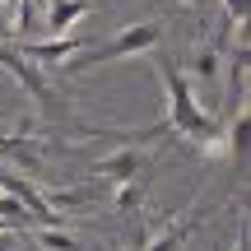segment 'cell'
I'll return each instance as SVG.
<instances>
[{
	"mask_svg": "<svg viewBox=\"0 0 251 251\" xmlns=\"http://www.w3.org/2000/svg\"><path fill=\"white\" fill-rule=\"evenodd\" d=\"M168 89H172V126L186 135H214V126H209V117L196 107V98H191V89L181 84L177 65H168Z\"/></svg>",
	"mask_w": 251,
	"mask_h": 251,
	"instance_id": "6da1fadb",
	"label": "cell"
},
{
	"mask_svg": "<svg viewBox=\"0 0 251 251\" xmlns=\"http://www.w3.org/2000/svg\"><path fill=\"white\" fill-rule=\"evenodd\" d=\"M158 42V28H135V33H121L112 47H102L98 61H112V56H126V51H144V47Z\"/></svg>",
	"mask_w": 251,
	"mask_h": 251,
	"instance_id": "7a4b0ae2",
	"label": "cell"
},
{
	"mask_svg": "<svg viewBox=\"0 0 251 251\" xmlns=\"http://www.w3.org/2000/svg\"><path fill=\"white\" fill-rule=\"evenodd\" d=\"M84 9H89L84 0H65V5H51V28H56V33H65V28H70V19H79Z\"/></svg>",
	"mask_w": 251,
	"mask_h": 251,
	"instance_id": "3957f363",
	"label": "cell"
},
{
	"mask_svg": "<svg viewBox=\"0 0 251 251\" xmlns=\"http://www.w3.org/2000/svg\"><path fill=\"white\" fill-rule=\"evenodd\" d=\"M75 47H79V42H47V47H28V51H33L37 61H65Z\"/></svg>",
	"mask_w": 251,
	"mask_h": 251,
	"instance_id": "277c9868",
	"label": "cell"
}]
</instances>
